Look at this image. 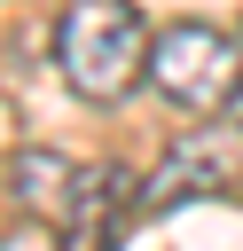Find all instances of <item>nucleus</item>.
Returning <instances> with one entry per match:
<instances>
[{
  "instance_id": "obj_3",
  "label": "nucleus",
  "mask_w": 243,
  "mask_h": 251,
  "mask_svg": "<svg viewBox=\"0 0 243 251\" xmlns=\"http://www.w3.org/2000/svg\"><path fill=\"white\" fill-rule=\"evenodd\" d=\"M227 188V149H219V133H196V141H180L149 180H141V220H165V212H180L188 196H219Z\"/></svg>"
},
{
  "instance_id": "obj_5",
  "label": "nucleus",
  "mask_w": 243,
  "mask_h": 251,
  "mask_svg": "<svg viewBox=\"0 0 243 251\" xmlns=\"http://www.w3.org/2000/svg\"><path fill=\"white\" fill-rule=\"evenodd\" d=\"M16 141V102H8V86H0V149Z\"/></svg>"
},
{
  "instance_id": "obj_4",
  "label": "nucleus",
  "mask_w": 243,
  "mask_h": 251,
  "mask_svg": "<svg viewBox=\"0 0 243 251\" xmlns=\"http://www.w3.org/2000/svg\"><path fill=\"white\" fill-rule=\"evenodd\" d=\"M8 196L31 212V227H71V196H78V165L55 157V149H24L8 157Z\"/></svg>"
},
{
  "instance_id": "obj_1",
  "label": "nucleus",
  "mask_w": 243,
  "mask_h": 251,
  "mask_svg": "<svg viewBox=\"0 0 243 251\" xmlns=\"http://www.w3.org/2000/svg\"><path fill=\"white\" fill-rule=\"evenodd\" d=\"M55 71L78 102H125L149 78V24L133 0H71L55 24Z\"/></svg>"
},
{
  "instance_id": "obj_2",
  "label": "nucleus",
  "mask_w": 243,
  "mask_h": 251,
  "mask_svg": "<svg viewBox=\"0 0 243 251\" xmlns=\"http://www.w3.org/2000/svg\"><path fill=\"white\" fill-rule=\"evenodd\" d=\"M149 78L165 102L180 110H227L243 94V39H227L219 24H165L149 39Z\"/></svg>"
},
{
  "instance_id": "obj_6",
  "label": "nucleus",
  "mask_w": 243,
  "mask_h": 251,
  "mask_svg": "<svg viewBox=\"0 0 243 251\" xmlns=\"http://www.w3.org/2000/svg\"><path fill=\"white\" fill-rule=\"evenodd\" d=\"M227 110H235V126H243V94H235V102H227Z\"/></svg>"
}]
</instances>
